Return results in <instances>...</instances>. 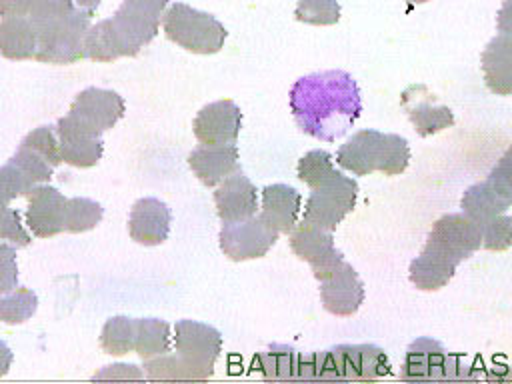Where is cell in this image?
I'll return each instance as SVG.
<instances>
[{
  "label": "cell",
  "mask_w": 512,
  "mask_h": 384,
  "mask_svg": "<svg viewBox=\"0 0 512 384\" xmlns=\"http://www.w3.org/2000/svg\"><path fill=\"white\" fill-rule=\"evenodd\" d=\"M290 110L302 132L334 142L358 120L360 90L348 72H316L294 82Z\"/></svg>",
  "instance_id": "obj_1"
},
{
  "label": "cell",
  "mask_w": 512,
  "mask_h": 384,
  "mask_svg": "<svg viewBox=\"0 0 512 384\" xmlns=\"http://www.w3.org/2000/svg\"><path fill=\"white\" fill-rule=\"evenodd\" d=\"M94 12L76 8L72 0H34L28 14L36 30L34 60L74 64L86 58L84 36Z\"/></svg>",
  "instance_id": "obj_2"
},
{
  "label": "cell",
  "mask_w": 512,
  "mask_h": 384,
  "mask_svg": "<svg viewBox=\"0 0 512 384\" xmlns=\"http://www.w3.org/2000/svg\"><path fill=\"white\" fill-rule=\"evenodd\" d=\"M162 28L168 40L194 54H216L228 36L224 24L218 18L184 2H174L166 10Z\"/></svg>",
  "instance_id": "obj_3"
},
{
  "label": "cell",
  "mask_w": 512,
  "mask_h": 384,
  "mask_svg": "<svg viewBox=\"0 0 512 384\" xmlns=\"http://www.w3.org/2000/svg\"><path fill=\"white\" fill-rule=\"evenodd\" d=\"M166 4L168 0H122L110 18L122 56H136L156 38Z\"/></svg>",
  "instance_id": "obj_4"
},
{
  "label": "cell",
  "mask_w": 512,
  "mask_h": 384,
  "mask_svg": "<svg viewBox=\"0 0 512 384\" xmlns=\"http://www.w3.org/2000/svg\"><path fill=\"white\" fill-rule=\"evenodd\" d=\"M356 196L358 182L354 178L344 176L342 172H334L320 186L312 188L304 206L302 220L328 232H334L336 226L346 218V214L354 210Z\"/></svg>",
  "instance_id": "obj_5"
},
{
  "label": "cell",
  "mask_w": 512,
  "mask_h": 384,
  "mask_svg": "<svg viewBox=\"0 0 512 384\" xmlns=\"http://www.w3.org/2000/svg\"><path fill=\"white\" fill-rule=\"evenodd\" d=\"M512 204V186H510V166L508 154L500 164L490 172L484 182L470 186L462 196V214H466L480 228L492 218L504 214Z\"/></svg>",
  "instance_id": "obj_6"
},
{
  "label": "cell",
  "mask_w": 512,
  "mask_h": 384,
  "mask_svg": "<svg viewBox=\"0 0 512 384\" xmlns=\"http://www.w3.org/2000/svg\"><path fill=\"white\" fill-rule=\"evenodd\" d=\"M176 354L182 356L200 376L208 380L214 374V364L222 352V334L196 320H178L174 326Z\"/></svg>",
  "instance_id": "obj_7"
},
{
  "label": "cell",
  "mask_w": 512,
  "mask_h": 384,
  "mask_svg": "<svg viewBox=\"0 0 512 384\" xmlns=\"http://www.w3.org/2000/svg\"><path fill=\"white\" fill-rule=\"evenodd\" d=\"M218 240L224 256L234 262H244L266 256L276 244L278 232L266 226L264 220L254 214L240 222H224Z\"/></svg>",
  "instance_id": "obj_8"
},
{
  "label": "cell",
  "mask_w": 512,
  "mask_h": 384,
  "mask_svg": "<svg viewBox=\"0 0 512 384\" xmlns=\"http://www.w3.org/2000/svg\"><path fill=\"white\" fill-rule=\"evenodd\" d=\"M56 136H58L60 156L70 166L90 168L102 158V150H104L102 132L82 122L70 112L58 120Z\"/></svg>",
  "instance_id": "obj_9"
},
{
  "label": "cell",
  "mask_w": 512,
  "mask_h": 384,
  "mask_svg": "<svg viewBox=\"0 0 512 384\" xmlns=\"http://www.w3.org/2000/svg\"><path fill=\"white\" fill-rule=\"evenodd\" d=\"M460 262L462 260L452 250L428 238L422 254L410 262V282L418 290H440L452 280Z\"/></svg>",
  "instance_id": "obj_10"
},
{
  "label": "cell",
  "mask_w": 512,
  "mask_h": 384,
  "mask_svg": "<svg viewBox=\"0 0 512 384\" xmlns=\"http://www.w3.org/2000/svg\"><path fill=\"white\" fill-rule=\"evenodd\" d=\"M242 128V112L232 100L206 104L194 118L192 130L200 144L236 142Z\"/></svg>",
  "instance_id": "obj_11"
},
{
  "label": "cell",
  "mask_w": 512,
  "mask_h": 384,
  "mask_svg": "<svg viewBox=\"0 0 512 384\" xmlns=\"http://www.w3.org/2000/svg\"><path fill=\"white\" fill-rule=\"evenodd\" d=\"M320 298L326 312L334 316H352L364 302V284L352 264L342 262L326 280L320 282Z\"/></svg>",
  "instance_id": "obj_12"
},
{
  "label": "cell",
  "mask_w": 512,
  "mask_h": 384,
  "mask_svg": "<svg viewBox=\"0 0 512 384\" xmlns=\"http://www.w3.org/2000/svg\"><path fill=\"white\" fill-rule=\"evenodd\" d=\"M66 200L54 186H34L28 192L26 224L38 238H50L64 232Z\"/></svg>",
  "instance_id": "obj_13"
},
{
  "label": "cell",
  "mask_w": 512,
  "mask_h": 384,
  "mask_svg": "<svg viewBox=\"0 0 512 384\" xmlns=\"http://www.w3.org/2000/svg\"><path fill=\"white\" fill-rule=\"evenodd\" d=\"M124 110H126V104L118 92L96 88V86L82 90L70 106V114L98 128L100 132L112 128L124 116Z\"/></svg>",
  "instance_id": "obj_14"
},
{
  "label": "cell",
  "mask_w": 512,
  "mask_h": 384,
  "mask_svg": "<svg viewBox=\"0 0 512 384\" xmlns=\"http://www.w3.org/2000/svg\"><path fill=\"white\" fill-rule=\"evenodd\" d=\"M214 204L222 222H240L256 214L258 196L256 186L240 170L218 182L214 192Z\"/></svg>",
  "instance_id": "obj_15"
},
{
  "label": "cell",
  "mask_w": 512,
  "mask_h": 384,
  "mask_svg": "<svg viewBox=\"0 0 512 384\" xmlns=\"http://www.w3.org/2000/svg\"><path fill=\"white\" fill-rule=\"evenodd\" d=\"M344 382H372L390 374L386 352L374 344H340L334 348Z\"/></svg>",
  "instance_id": "obj_16"
},
{
  "label": "cell",
  "mask_w": 512,
  "mask_h": 384,
  "mask_svg": "<svg viewBox=\"0 0 512 384\" xmlns=\"http://www.w3.org/2000/svg\"><path fill=\"white\" fill-rule=\"evenodd\" d=\"M172 224L170 208L158 198H140L134 202L128 218V232L134 242L144 246L162 244Z\"/></svg>",
  "instance_id": "obj_17"
},
{
  "label": "cell",
  "mask_w": 512,
  "mask_h": 384,
  "mask_svg": "<svg viewBox=\"0 0 512 384\" xmlns=\"http://www.w3.org/2000/svg\"><path fill=\"white\" fill-rule=\"evenodd\" d=\"M192 172L204 186H216L232 172L240 170L238 166V146L230 144H202L194 148L188 156Z\"/></svg>",
  "instance_id": "obj_18"
},
{
  "label": "cell",
  "mask_w": 512,
  "mask_h": 384,
  "mask_svg": "<svg viewBox=\"0 0 512 384\" xmlns=\"http://www.w3.org/2000/svg\"><path fill=\"white\" fill-rule=\"evenodd\" d=\"M428 238L452 250L460 260L470 258L482 246V230L466 214H446L438 218Z\"/></svg>",
  "instance_id": "obj_19"
},
{
  "label": "cell",
  "mask_w": 512,
  "mask_h": 384,
  "mask_svg": "<svg viewBox=\"0 0 512 384\" xmlns=\"http://www.w3.org/2000/svg\"><path fill=\"white\" fill-rule=\"evenodd\" d=\"M446 350L432 338H416L404 356L400 380L404 382H432L444 376Z\"/></svg>",
  "instance_id": "obj_20"
},
{
  "label": "cell",
  "mask_w": 512,
  "mask_h": 384,
  "mask_svg": "<svg viewBox=\"0 0 512 384\" xmlns=\"http://www.w3.org/2000/svg\"><path fill=\"white\" fill-rule=\"evenodd\" d=\"M302 196L288 184H270L262 190L260 218L278 234H290L298 220Z\"/></svg>",
  "instance_id": "obj_21"
},
{
  "label": "cell",
  "mask_w": 512,
  "mask_h": 384,
  "mask_svg": "<svg viewBox=\"0 0 512 384\" xmlns=\"http://www.w3.org/2000/svg\"><path fill=\"white\" fill-rule=\"evenodd\" d=\"M382 132L378 130H360L346 144H342L336 152V162L350 170L356 176H368L376 170L378 154H380Z\"/></svg>",
  "instance_id": "obj_22"
},
{
  "label": "cell",
  "mask_w": 512,
  "mask_h": 384,
  "mask_svg": "<svg viewBox=\"0 0 512 384\" xmlns=\"http://www.w3.org/2000/svg\"><path fill=\"white\" fill-rule=\"evenodd\" d=\"M510 48H512L510 34L502 32L482 52V70H484L486 84L492 92L500 96H508L512 92Z\"/></svg>",
  "instance_id": "obj_23"
},
{
  "label": "cell",
  "mask_w": 512,
  "mask_h": 384,
  "mask_svg": "<svg viewBox=\"0 0 512 384\" xmlns=\"http://www.w3.org/2000/svg\"><path fill=\"white\" fill-rule=\"evenodd\" d=\"M0 54L8 60H28L36 54V30L28 16L2 18Z\"/></svg>",
  "instance_id": "obj_24"
},
{
  "label": "cell",
  "mask_w": 512,
  "mask_h": 384,
  "mask_svg": "<svg viewBox=\"0 0 512 384\" xmlns=\"http://www.w3.org/2000/svg\"><path fill=\"white\" fill-rule=\"evenodd\" d=\"M402 106L406 108L416 132L420 136H430L436 134L448 126L454 124V114L448 106H434L428 98V94L424 96V100H416L410 90H406L402 94Z\"/></svg>",
  "instance_id": "obj_25"
},
{
  "label": "cell",
  "mask_w": 512,
  "mask_h": 384,
  "mask_svg": "<svg viewBox=\"0 0 512 384\" xmlns=\"http://www.w3.org/2000/svg\"><path fill=\"white\" fill-rule=\"evenodd\" d=\"M290 248L300 260L314 264L334 250V236L332 232L302 220L290 230Z\"/></svg>",
  "instance_id": "obj_26"
},
{
  "label": "cell",
  "mask_w": 512,
  "mask_h": 384,
  "mask_svg": "<svg viewBox=\"0 0 512 384\" xmlns=\"http://www.w3.org/2000/svg\"><path fill=\"white\" fill-rule=\"evenodd\" d=\"M170 350V326L158 318L134 320V352L148 360Z\"/></svg>",
  "instance_id": "obj_27"
},
{
  "label": "cell",
  "mask_w": 512,
  "mask_h": 384,
  "mask_svg": "<svg viewBox=\"0 0 512 384\" xmlns=\"http://www.w3.org/2000/svg\"><path fill=\"white\" fill-rule=\"evenodd\" d=\"M296 362H298V352L292 346H284V344H272L268 350L258 352L254 358L256 370L266 380H276V382L296 380Z\"/></svg>",
  "instance_id": "obj_28"
},
{
  "label": "cell",
  "mask_w": 512,
  "mask_h": 384,
  "mask_svg": "<svg viewBox=\"0 0 512 384\" xmlns=\"http://www.w3.org/2000/svg\"><path fill=\"white\" fill-rule=\"evenodd\" d=\"M296 380H336V382H344L340 360H338L334 348L322 350V352L298 354Z\"/></svg>",
  "instance_id": "obj_29"
},
{
  "label": "cell",
  "mask_w": 512,
  "mask_h": 384,
  "mask_svg": "<svg viewBox=\"0 0 512 384\" xmlns=\"http://www.w3.org/2000/svg\"><path fill=\"white\" fill-rule=\"evenodd\" d=\"M148 380H202V376L178 354H158L144 362Z\"/></svg>",
  "instance_id": "obj_30"
},
{
  "label": "cell",
  "mask_w": 512,
  "mask_h": 384,
  "mask_svg": "<svg viewBox=\"0 0 512 384\" xmlns=\"http://www.w3.org/2000/svg\"><path fill=\"white\" fill-rule=\"evenodd\" d=\"M100 346L106 354L122 356L134 350V318L128 316H112L106 320L102 334H100Z\"/></svg>",
  "instance_id": "obj_31"
},
{
  "label": "cell",
  "mask_w": 512,
  "mask_h": 384,
  "mask_svg": "<svg viewBox=\"0 0 512 384\" xmlns=\"http://www.w3.org/2000/svg\"><path fill=\"white\" fill-rule=\"evenodd\" d=\"M408 162H410L408 140L398 134H382L376 170L382 172L384 176H396L406 170Z\"/></svg>",
  "instance_id": "obj_32"
},
{
  "label": "cell",
  "mask_w": 512,
  "mask_h": 384,
  "mask_svg": "<svg viewBox=\"0 0 512 384\" xmlns=\"http://www.w3.org/2000/svg\"><path fill=\"white\" fill-rule=\"evenodd\" d=\"M102 206L90 198H68L64 214V230L78 234L92 230L102 220Z\"/></svg>",
  "instance_id": "obj_33"
},
{
  "label": "cell",
  "mask_w": 512,
  "mask_h": 384,
  "mask_svg": "<svg viewBox=\"0 0 512 384\" xmlns=\"http://www.w3.org/2000/svg\"><path fill=\"white\" fill-rule=\"evenodd\" d=\"M38 298L28 288H16L8 296H0V320L6 324H22L34 316Z\"/></svg>",
  "instance_id": "obj_34"
},
{
  "label": "cell",
  "mask_w": 512,
  "mask_h": 384,
  "mask_svg": "<svg viewBox=\"0 0 512 384\" xmlns=\"http://www.w3.org/2000/svg\"><path fill=\"white\" fill-rule=\"evenodd\" d=\"M334 172L336 170H334V164H332V154L326 152V150H310L298 162V178L308 188L320 186Z\"/></svg>",
  "instance_id": "obj_35"
},
{
  "label": "cell",
  "mask_w": 512,
  "mask_h": 384,
  "mask_svg": "<svg viewBox=\"0 0 512 384\" xmlns=\"http://www.w3.org/2000/svg\"><path fill=\"white\" fill-rule=\"evenodd\" d=\"M296 20L312 26H330L340 20V4L336 0H298Z\"/></svg>",
  "instance_id": "obj_36"
},
{
  "label": "cell",
  "mask_w": 512,
  "mask_h": 384,
  "mask_svg": "<svg viewBox=\"0 0 512 384\" xmlns=\"http://www.w3.org/2000/svg\"><path fill=\"white\" fill-rule=\"evenodd\" d=\"M34 186L36 182L12 158L4 166H0V200L10 202L16 196L28 194Z\"/></svg>",
  "instance_id": "obj_37"
},
{
  "label": "cell",
  "mask_w": 512,
  "mask_h": 384,
  "mask_svg": "<svg viewBox=\"0 0 512 384\" xmlns=\"http://www.w3.org/2000/svg\"><path fill=\"white\" fill-rule=\"evenodd\" d=\"M22 146H26L32 152H36L40 158H44L54 168L62 162L60 146H58V136H56V130L52 126H40V128L32 130L22 140Z\"/></svg>",
  "instance_id": "obj_38"
},
{
  "label": "cell",
  "mask_w": 512,
  "mask_h": 384,
  "mask_svg": "<svg viewBox=\"0 0 512 384\" xmlns=\"http://www.w3.org/2000/svg\"><path fill=\"white\" fill-rule=\"evenodd\" d=\"M482 246L490 252L508 250L512 244V218L500 214L486 222L482 228Z\"/></svg>",
  "instance_id": "obj_39"
},
{
  "label": "cell",
  "mask_w": 512,
  "mask_h": 384,
  "mask_svg": "<svg viewBox=\"0 0 512 384\" xmlns=\"http://www.w3.org/2000/svg\"><path fill=\"white\" fill-rule=\"evenodd\" d=\"M0 240H10L16 244V248H24L32 242L30 234L20 222V212L10 208L4 200H0Z\"/></svg>",
  "instance_id": "obj_40"
},
{
  "label": "cell",
  "mask_w": 512,
  "mask_h": 384,
  "mask_svg": "<svg viewBox=\"0 0 512 384\" xmlns=\"http://www.w3.org/2000/svg\"><path fill=\"white\" fill-rule=\"evenodd\" d=\"M12 160H14L16 164H20L36 184L48 182L50 176H52V170H54V166H50L44 158H40L36 152H32L30 148H26V146H22V144H20V148L16 150V154L12 156Z\"/></svg>",
  "instance_id": "obj_41"
},
{
  "label": "cell",
  "mask_w": 512,
  "mask_h": 384,
  "mask_svg": "<svg viewBox=\"0 0 512 384\" xmlns=\"http://www.w3.org/2000/svg\"><path fill=\"white\" fill-rule=\"evenodd\" d=\"M18 286L16 248L0 242V294L12 292Z\"/></svg>",
  "instance_id": "obj_42"
},
{
  "label": "cell",
  "mask_w": 512,
  "mask_h": 384,
  "mask_svg": "<svg viewBox=\"0 0 512 384\" xmlns=\"http://www.w3.org/2000/svg\"><path fill=\"white\" fill-rule=\"evenodd\" d=\"M144 372L134 364H110L94 374V380H142Z\"/></svg>",
  "instance_id": "obj_43"
},
{
  "label": "cell",
  "mask_w": 512,
  "mask_h": 384,
  "mask_svg": "<svg viewBox=\"0 0 512 384\" xmlns=\"http://www.w3.org/2000/svg\"><path fill=\"white\" fill-rule=\"evenodd\" d=\"M344 262V256H342V252L340 250H332V252H328L326 256H322L318 262H314V264H310L312 266V272H314V278L316 280H326L340 264Z\"/></svg>",
  "instance_id": "obj_44"
},
{
  "label": "cell",
  "mask_w": 512,
  "mask_h": 384,
  "mask_svg": "<svg viewBox=\"0 0 512 384\" xmlns=\"http://www.w3.org/2000/svg\"><path fill=\"white\" fill-rule=\"evenodd\" d=\"M34 0H0V16L12 18V16H28L32 10Z\"/></svg>",
  "instance_id": "obj_45"
},
{
  "label": "cell",
  "mask_w": 512,
  "mask_h": 384,
  "mask_svg": "<svg viewBox=\"0 0 512 384\" xmlns=\"http://www.w3.org/2000/svg\"><path fill=\"white\" fill-rule=\"evenodd\" d=\"M12 360H14L12 350H10V348L0 340V376H4V374L10 370Z\"/></svg>",
  "instance_id": "obj_46"
},
{
  "label": "cell",
  "mask_w": 512,
  "mask_h": 384,
  "mask_svg": "<svg viewBox=\"0 0 512 384\" xmlns=\"http://www.w3.org/2000/svg\"><path fill=\"white\" fill-rule=\"evenodd\" d=\"M76 2H78L80 8H84L88 12H94L98 8V4H100V0H76Z\"/></svg>",
  "instance_id": "obj_47"
},
{
  "label": "cell",
  "mask_w": 512,
  "mask_h": 384,
  "mask_svg": "<svg viewBox=\"0 0 512 384\" xmlns=\"http://www.w3.org/2000/svg\"><path fill=\"white\" fill-rule=\"evenodd\" d=\"M406 2H410V4H424V2H428V0H406Z\"/></svg>",
  "instance_id": "obj_48"
}]
</instances>
